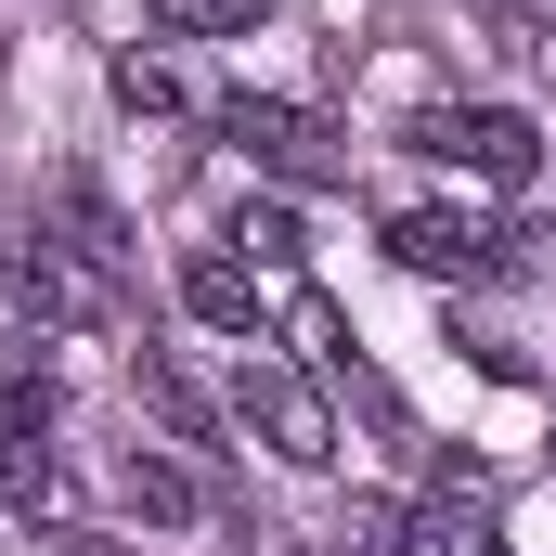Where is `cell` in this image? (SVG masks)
Returning a JSON list of instances; mask_svg holds the SVG:
<instances>
[{"label": "cell", "mask_w": 556, "mask_h": 556, "mask_svg": "<svg viewBox=\"0 0 556 556\" xmlns=\"http://www.w3.org/2000/svg\"><path fill=\"white\" fill-rule=\"evenodd\" d=\"M117 104H130V117H181V78H168L155 52H117Z\"/></svg>", "instance_id": "12"}, {"label": "cell", "mask_w": 556, "mask_h": 556, "mask_svg": "<svg viewBox=\"0 0 556 556\" xmlns=\"http://www.w3.org/2000/svg\"><path fill=\"white\" fill-rule=\"evenodd\" d=\"M260 13H273V0H155V26H168V39H247Z\"/></svg>", "instance_id": "11"}, {"label": "cell", "mask_w": 556, "mask_h": 556, "mask_svg": "<svg viewBox=\"0 0 556 556\" xmlns=\"http://www.w3.org/2000/svg\"><path fill=\"white\" fill-rule=\"evenodd\" d=\"M415 142L440 155V168H466V181H492V194H518L531 168H544V130L518 117V104H427Z\"/></svg>", "instance_id": "4"}, {"label": "cell", "mask_w": 556, "mask_h": 556, "mask_svg": "<svg viewBox=\"0 0 556 556\" xmlns=\"http://www.w3.org/2000/svg\"><path fill=\"white\" fill-rule=\"evenodd\" d=\"M130 402L168 427V453H220V402H207V389H194L168 350H130Z\"/></svg>", "instance_id": "8"}, {"label": "cell", "mask_w": 556, "mask_h": 556, "mask_svg": "<svg viewBox=\"0 0 556 556\" xmlns=\"http://www.w3.org/2000/svg\"><path fill=\"white\" fill-rule=\"evenodd\" d=\"M0 505H13V518H52V505H65L52 427H13V415H0Z\"/></svg>", "instance_id": "10"}, {"label": "cell", "mask_w": 556, "mask_h": 556, "mask_svg": "<svg viewBox=\"0 0 556 556\" xmlns=\"http://www.w3.org/2000/svg\"><path fill=\"white\" fill-rule=\"evenodd\" d=\"M389 260L427 273V285H505V273H518V233L453 220V207H389Z\"/></svg>", "instance_id": "5"}, {"label": "cell", "mask_w": 556, "mask_h": 556, "mask_svg": "<svg viewBox=\"0 0 556 556\" xmlns=\"http://www.w3.org/2000/svg\"><path fill=\"white\" fill-rule=\"evenodd\" d=\"M220 142H233L247 168H273V181H298V194L350 181V142L324 130L311 104H273V91H233V104H220Z\"/></svg>", "instance_id": "2"}, {"label": "cell", "mask_w": 556, "mask_h": 556, "mask_svg": "<svg viewBox=\"0 0 556 556\" xmlns=\"http://www.w3.org/2000/svg\"><path fill=\"white\" fill-rule=\"evenodd\" d=\"M233 247L247 260H298V207H233Z\"/></svg>", "instance_id": "13"}, {"label": "cell", "mask_w": 556, "mask_h": 556, "mask_svg": "<svg viewBox=\"0 0 556 556\" xmlns=\"http://www.w3.org/2000/svg\"><path fill=\"white\" fill-rule=\"evenodd\" d=\"M233 415L260 427V453H285V466H337V415H324V389H311L298 363H273V350H233Z\"/></svg>", "instance_id": "3"}, {"label": "cell", "mask_w": 556, "mask_h": 556, "mask_svg": "<svg viewBox=\"0 0 556 556\" xmlns=\"http://www.w3.org/2000/svg\"><path fill=\"white\" fill-rule=\"evenodd\" d=\"M181 311H194L207 337L260 350V311H273V298H260V260H233V247H194V260H181Z\"/></svg>", "instance_id": "7"}, {"label": "cell", "mask_w": 556, "mask_h": 556, "mask_svg": "<svg viewBox=\"0 0 556 556\" xmlns=\"http://www.w3.org/2000/svg\"><path fill=\"white\" fill-rule=\"evenodd\" d=\"M0 285H13V298H26L39 324H65V337H117V311H130L117 260H91V247H65V233H26Z\"/></svg>", "instance_id": "1"}, {"label": "cell", "mask_w": 556, "mask_h": 556, "mask_svg": "<svg viewBox=\"0 0 556 556\" xmlns=\"http://www.w3.org/2000/svg\"><path fill=\"white\" fill-rule=\"evenodd\" d=\"M117 492H130V518H155V531H194V518L220 505L181 453H130V466H117Z\"/></svg>", "instance_id": "9"}, {"label": "cell", "mask_w": 556, "mask_h": 556, "mask_svg": "<svg viewBox=\"0 0 556 556\" xmlns=\"http://www.w3.org/2000/svg\"><path fill=\"white\" fill-rule=\"evenodd\" d=\"M389 556H505V531H492V479L479 466H440L415 505H402V544Z\"/></svg>", "instance_id": "6"}]
</instances>
